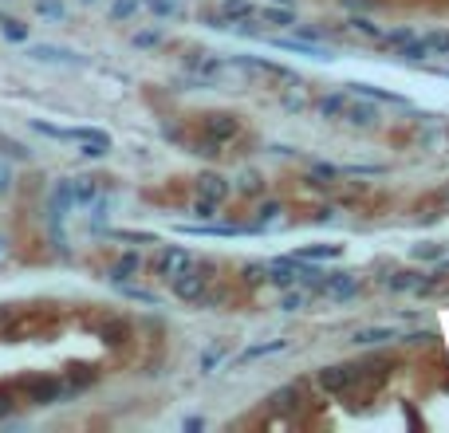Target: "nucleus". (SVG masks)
<instances>
[{
    "mask_svg": "<svg viewBox=\"0 0 449 433\" xmlns=\"http://www.w3.org/2000/svg\"><path fill=\"white\" fill-rule=\"evenodd\" d=\"M209 280H213L209 264H189L181 276H174V296L186 299V304H197L205 296V288H209Z\"/></svg>",
    "mask_w": 449,
    "mask_h": 433,
    "instance_id": "nucleus-1",
    "label": "nucleus"
},
{
    "mask_svg": "<svg viewBox=\"0 0 449 433\" xmlns=\"http://www.w3.org/2000/svg\"><path fill=\"white\" fill-rule=\"evenodd\" d=\"M355 383H359L355 366H323V370H315V386L323 394H347Z\"/></svg>",
    "mask_w": 449,
    "mask_h": 433,
    "instance_id": "nucleus-2",
    "label": "nucleus"
},
{
    "mask_svg": "<svg viewBox=\"0 0 449 433\" xmlns=\"http://www.w3.org/2000/svg\"><path fill=\"white\" fill-rule=\"evenodd\" d=\"M201 130H205V138H209L213 146H225V142H233V138L241 134V122L233 119V114H209V119L201 122Z\"/></svg>",
    "mask_w": 449,
    "mask_h": 433,
    "instance_id": "nucleus-3",
    "label": "nucleus"
},
{
    "mask_svg": "<svg viewBox=\"0 0 449 433\" xmlns=\"http://www.w3.org/2000/svg\"><path fill=\"white\" fill-rule=\"evenodd\" d=\"M63 383L60 378H36V383H28V402H36V406H51V402L63 398Z\"/></svg>",
    "mask_w": 449,
    "mask_h": 433,
    "instance_id": "nucleus-4",
    "label": "nucleus"
},
{
    "mask_svg": "<svg viewBox=\"0 0 449 433\" xmlns=\"http://www.w3.org/2000/svg\"><path fill=\"white\" fill-rule=\"evenodd\" d=\"M194 264V256L186 252V248H162L158 252V272L166 276V280H174V276H181Z\"/></svg>",
    "mask_w": 449,
    "mask_h": 433,
    "instance_id": "nucleus-5",
    "label": "nucleus"
},
{
    "mask_svg": "<svg viewBox=\"0 0 449 433\" xmlns=\"http://www.w3.org/2000/svg\"><path fill=\"white\" fill-rule=\"evenodd\" d=\"M75 142H83V154H87V158H102V154L110 150V134H107V130H87V127H79L75 130Z\"/></svg>",
    "mask_w": 449,
    "mask_h": 433,
    "instance_id": "nucleus-6",
    "label": "nucleus"
},
{
    "mask_svg": "<svg viewBox=\"0 0 449 433\" xmlns=\"http://www.w3.org/2000/svg\"><path fill=\"white\" fill-rule=\"evenodd\" d=\"M300 398H304V386L288 383V386H280V390L268 398V410H276V414H292V410L300 406Z\"/></svg>",
    "mask_w": 449,
    "mask_h": 433,
    "instance_id": "nucleus-7",
    "label": "nucleus"
},
{
    "mask_svg": "<svg viewBox=\"0 0 449 433\" xmlns=\"http://www.w3.org/2000/svg\"><path fill=\"white\" fill-rule=\"evenodd\" d=\"M390 339H402L398 327H359L355 331V347H379V343H390Z\"/></svg>",
    "mask_w": 449,
    "mask_h": 433,
    "instance_id": "nucleus-8",
    "label": "nucleus"
},
{
    "mask_svg": "<svg viewBox=\"0 0 449 433\" xmlns=\"http://www.w3.org/2000/svg\"><path fill=\"white\" fill-rule=\"evenodd\" d=\"M197 197H209V201L221 205L229 197V181L217 178V173H201V178H197Z\"/></svg>",
    "mask_w": 449,
    "mask_h": 433,
    "instance_id": "nucleus-9",
    "label": "nucleus"
},
{
    "mask_svg": "<svg viewBox=\"0 0 449 433\" xmlns=\"http://www.w3.org/2000/svg\"><path fill=\"white\" fill-rule=\"evenodd\" d=\"M28 55H32V60H43V63H83L75 51H68V48H48V43H36V48H28Z\"/></svg>",
    "mask_w": 449,
    "mask_h": 433,
    "instance_id": "nucleus-10",
    "label": "nucleus"
},
{
    "mask_svg": "<svg viewBox=\"0 0 449 433\" xmlns=\"http://www.w3.org/2000/svg\"><path fill=\"white\" fill-rule=\"evenodd\" d=\"M343 119H347L351 127H374V119H379V114H374L371 102H351L347 99V111H343Z\"/></svg>",
    "mask_w": 449,
    "mask_h": 433,
    "instance_id": "nucleus-11",
    "label": "nucleus"
},
{
    "mask_svg": "<svg viewBox=\"0 0 449 433\" xmlns=\"http://www.w3.org/2000/svg\"><path fill=\"white\" fill-rule=\"evenodd\" d=\"M288 343L284 339H272V343H256V347H248V351H241L237 355V366H245V363H253V358H264V355H276V351H284Z\"/></svg>",
    "mask_w": 449,
    "mask_h": 433,
    "instance_id": "nucleus-12",
    "label": "nucleus"
},
{
    "mask_svg": "<svg viewBox=\"0 0 449 433\" xmlns=\"http://www.w3.org/2000/svg\"><path fill=\"white\" fill-rule=\"evenodd\" d=\"M351 95H363V99H379V102H394V107H406L402 95H390V91H379L371 83H351Z\"/></svg>",
    "mask_w": 449,
    "mask_h": 433,
    "instance_id": "nucleus-13",
    "label": "nucleus"
},
{
    "mask_svg": "<svg viewBox=\"0 0 449 433\" xmlns=\"http://www.w3.org/2000/svg\"><path fill=\"white\" fill-rule=\"evenodd\" d=\"M343 252V245H312V248H300V252H292L296 260H335V256Z\"/></svg>",
    "mask_w": 449,
    "mask_h": 433,
    "instance_id": "nucleus-14",
    "label": "nucleus"
},
{
    "mask_svg": "<svg viewBox=\"0 0 449 433\" xmlns=\"http://www.w3.org/2000/svg\"><path fill=\"white\" fill-rule=\"evenodd\" d=\"M138 268H142V260H138L134 252H127L119 264H115V268H110V280H115V284H122V280H130V276H134Z\"/></svg>",
    "mask_w": 449,
    "mask_h": 433,
    "instance_id": "nucleus-15",
    "label": "nucleus"
},
{
    "mask_svg": "<svg viewBox=\"0 0 449 433\" xmlns=\"http://www.w3.org/2000/svg\"><path fill=\"white\" fill-rule=\"evenodd\" d=\"M248 16H253V4H248V0H225V4H221V20H248Z\"/></svg>",
    "mask_w": 449,
    "mask_h": 433,
    "instance_id": "nucleus-16",
    "label": "nucleus"
},
{
    "mask_svg": "<svg viewBox=\"0 0 449 433\" xmlns=\"http://www.w3.org/2000/svg\"><path fill=\"white\" fill-rule=\"evenodd\" d=\"M343 111H347V95H327V99H319V114L323 119H339Z\"/></svg>",
    "mask_w": 449,
    "mask_h": 433,
    "instance_id": "nucleus-17",
    "label": "nucleus"
},
{
    "mask_svg": "<svg viewBox=\"0 0 449 433\" xmlns=\"http://www.w3.org/2000/svg\"><path fill=\"white\" fill-rule=\"evenodd\" d=\"M418 280H422L418 272H394V276H386L382 284H386L390 292H410V288H418Z\"/></svg>",
    "mask_w": 449,
    "mask_h": 433,
    "instance_id": "nucleus-18",
    "label": "nucleus"
},
{
    "mask_svg": "<svg viewBox=\"0 0 449 433\" xmlns=\"http://www.w3.org/2000/svg\"><path fill=\"white\" fill-rule=\"evenodd\" d=\"M71 189H75V205H91L95 197H99V186H95L91 178H79V181H71Z\"/></svg>",
    "mask_w": 449,
    "mask_h": 433,
    "instance_id": "nucleus-19",
    "label": "nucleus"
},
{
    "mask_svg": "<svg viewBox=\"0 0 449 433\" xmlns=\"http://www.w3.org/2000/svg\"><path fill=\"white\" fill-rule=\"evenodd\" d=\"M75 205V189H71V181H63V186H56V193H51V209L63 213Z\"/></svg>",
    "mask_w": 449,
    "mask_h": 433,
    "instance_id": "nucleus-20",
    "label": "nucleus"
},
{
    "mask_svg": "<svg viewBox=\"0 0 449 433\" xmlns=\"http://www.w3.org/2000/svg\"><path fill=\"white\" fill-rule=\"evenodd\" d=\"M260 20H264V24H272V28H288L292 24V9H284V4H276V9H264Z\"/></svg>",
    "mask_w": 449,
    "mask_h": 433,
    "instance_id": "nucleus-21",
    "label": "nucleus"
},
{
    "mask_svg": "<svg viewBox=\"0 0 449 433\" xmlns=\"http://www.w3.org/2000/svg\"><path fill=\"white\" fill-rule=\"evenodd\" d=\"M402 55H406V60H426V55H433V48H430V40H426V36H422V40H410V43H402Z\"/></svg>",
    "mask_w": 449,
    "mask_h": 433,
    "instance_id": "nucleus-22",
    "label": "nucleus"
},
{
    "mask_svg": "<svg viewBox=\"0 0 449 433\" xmlns=\"http://www.w3.org/2000/svg\"><path fill=\"white\" fill-rule=\"evenodd\" d=\"M304 304H307V288H284V299H280L284 311H300Z\"/></svg>",
    "mask_w": 449,
    "mask_h": 433,
    "instance_id": "nucleus-23",
    "label": "nucleus"
},
{
    "mask_svg": "<svg viewBox=\"0 0 449 433\" xmlns=\"http://www.w3.org/2000/svg\"><path fill=\"white\" fill-rule=\"evenodd\" d=\"M189 68L201 71L205 79H213V75L221 71V60H213V55H194V60H189Z\"/></svg>",
    "mask_w": 449,
    "mask_h": 433,
    "instance_id": "nucleus-24",
    "label": "nucleus"
},
{
    "mask_svg": "<svg viewBox=\"0 0 449 433\" xmlns=\"http://www.w3.org/2000/svg\"><path fill=\"white\" fill-rule=\"evenodd\" d=\"M280 213H284V205H280V201H264L256 217H260V225H268V221H276Z\"/></svg>",
    "mask_w": 449,
    "mask_h": 433,
    "instance_id": "nucleus-25",
    "label": "nucleus"
},
{
    "mask_svg": "<svg viewBox=\"0 0 449 433\" xmlns=\"http://www.w3.org/2000/svg\"><path fill=\"white\" fill-rule=\"evenodd\" d=\"M119 288H122V296H130V299H142V304H158V296H154V292H142V288H130V284H127V280H122V284H119Z\"/></svg>",
    "mask_w": 449,
    "mask_h": 433,
    "instance_id": "nucleus-26",
    "label": "nucleus"
},
{
    "mask_svg": "<svg viewBox=\"0 0 449 433\" xmlns=\"http://www.w3.org/2000/svg\"><path fill=\"white\" fill-rule=\"evenodd\" d=\"M221 358H225V347H209V351H205V355H201V370H205V374H209V370H213V366H217V363H221Z\"/></svg>",
    "mask_w": 449,
    "mask_h": 433,
    "instance_id": "nucleus-27",
    "label": "nucleus"
},
{
    "mask_svg": "<svg viewBox=\"0 0 449 433\" xmlns=\"http://www.w3.org/2000/svg\"><path fill=\"white\" fill-rule=\"evenodd\" d=\"M194 213L201 217V221H209V217H217V201H209V197H197Z\"/></svg>",
    "mask_w": 449,
    "mask_h": 433,
    "instance_id": "nucleus-28",
    "label": "nucleus"
},
{
    "mask_svg": "<svg viewBox=\"0 0 449 433\" xmlns=\"http://www.w3.org/2000/svg\"><path fill=\"white\" fill-rule=\"evenodd\" d=\"M426 40H430V48H433V51H441V55H449V32H430V36H426Z\"/></svg>",
    "mask_w": 449,
    "mask_h": 433,
    "instance_id": "nucleus-29",
    "label": "nucleus"
},
{
    "mask_svg": "<svg viewBox=\"0 0 449 433\" xmlns=\"http://www.w3.org/2000/svg\"><path fill=\"white\" fill-rule=\"evenodd\" d=\"M0 150H4V154H12V158H28V150H24L20 142H12L9 134H0Z\"/></svg>",
    "mask_w": 449,
    "mask_h": 433,
    "instance_id": "nucleus-30",
    "label": "nucleus"
},
{
    "mask_svg": "<svg viewBox=\"0 0 449 433\" xmlns=\"http://www.w3.org/2000/svg\"><path fill=\"white\" fill-rule=\"evenodd\" d=\"M4 36H9V40H28V28L24 24H16V20H4Z\"/></svg>",
    "mask_w": 449,
    "mask_h": 433,
    "instance_id": "nucleus-31",
    "label": "nucleus"
},
{
    "mask_svg": "<svg viewBox=\"0 0 449 433\" xmlns=\"http://www.w3.org/2000/svg\"><path fill=\"white\" fill-rule=\"evenodd\" d=\"M134 9H138V0H119V4L110 9V16H115V20H127L130 12H134Z\"/></svg>",
    "mask_w": 449,
    "mask_h": 433,
    "instance_id": "nucleus-32",
    "label": "nucleus"
},
{
    "mask_svg": "<svg viewBox=\"0 0 449 433\" xmlns=\"http://www.w3.org/2000/svg\"><path fill=\"white\" fill-rule=\"evenodd\" d=\"M441 256V245H418L414 248V260H438Z\"/></svg>",
    "mask_w": 449,
    "mask_h": 433,
    "instance_id": "nucleus-33",
    "label": "nucleus"
},
{
    "mask_svg": "<svg viewBox=\"0 0 449 433\" xmlns=\"http://www.w3.org/2000/svg\"><path fill=\"white\" fill-rule=\"evenodd\" d=\"M382 40L390 43V48H402V43H410L414 40V32H406V28H398V32H390V36H382Z\"/></svg>",
    "mask_w": 449,
    "mask_h": 433,
    "instance_id": "nucleus-34",
    "label": "nucleus"
},
{
    "mask_svg": "<svg viewBox=\"0 0 449 433\" xmlns=\"http://www.w3.org/2000/svg\"><path fill=\"white\" fill-rule=\"evenodd\" d=\"M102 335H107V343H122L127 339V327H122V323H110V327H102Z\"/></svg>",
    "mask_w": 449,
    "mask_h": 433,
    "instance_id": "nucleus-35",
    "label": "nucleus"
},
{
    "mask_svg": "<svg viewBox=\"0 0 449 433\" xmlns=\"http://www.w3.org/2000/svg\"><path fill=\"white\" fill-rule=\"evenodd\" d=\"M40 12H43V16H51V20H63V16H68V9H63V4H51V0H43Z\"/></svg>",
    "mask_w": 449,
    "mask_h": 433,
    "instance_id": "nucleus-36",
    "label": "nucleus"
},
{
    "mask_svg": "<svg viewBox=\"0 0 449 433\" xmlns=\"http://www.w3.org/2000/svg\"><path fill=\"white\" fill-rule=\"evenodd\" d=\"M264 276H268V264H264V268H260V264H248V268H245V280L248 284H260Z\"/></svg>",
    "mask_w": 449,
    "mask_h": 433,
    "instance_id": "nucleus-37",
    "label": "nucleus"
},
{
    "mask_svg": "<svg viewBox=\"0 0 449 433\" xmlns=\"http://www.w3.org/2000/svg\"><path fill=\"white\" fill-rule=\"evenodd\" d=\"M134 43H138V48H150V43H158V32H142V36H134Z\"/></svg>",
    "mask_w": 449,
    "mask_h": 433,
    "instance_id": "nucleus-38",
    "label": "nucleus"
},
{
    "mask_svg": "<svg viewBox=\"0 0 449 433\" xmlns=\"http://www.w3.org/2000/svg\"><path fill=\"white\" fill-rule=\"evenodd\" d=\"M355 28H359V32H366V36H382L379 28L371 24V20H355Z\"/></svg>",
    "mask_w": 449,
    "mask_h": 433,
    "instance_id": "nucleus-39",
    "label": "nucleus"
},
{
    "mask_svg": "<svg viewBox=\"0 0 449 433\" xmlns=\"http://www.w3.org/2000/svg\"><path fill=\"white\" fill-rule=\"evenodd\" d=\"M12 186V173H9V166H0V193Z\"/></svg>",
    "mask_w": 449,
    "mask_h": 433,
    "instance_id": "nucleus-40",
    "label": "nucleus"
},
{
    "mask_svg": "<svg viewBox=\"0 0 449 433\" xmlns=\"http://www.w3.org/2000/svg\"><path fill=\"white\" fill-rule=\"evenodd\" d=\"M12 414V398L9 394H0V417H9Z\"/></svg>",
    "mask_w": 449,
    "mask_h": 433,
    "instance_id": "nucleus-41",
    "label": "nucleus"
},
{
    "mask_svg": "<svg viewBox=\"0 0 449 433\" xmlns=\"http://www.w3.org/2000/svg\"><path fill=\"white\" fill-rule=\"evenodd\" d=\"M272 4H284V9H292V0H272Z\"/></svg>",
    "mask_w": 449,
    "mask_h": 433,
    "instance_id": "nucleus-42",
    "label": "nucleus"
},
{
    "mask_svg": "<svg viewBox=\"0 0 449 433\" xmlns=\"http://www.w3.org/2000/svg\"><path fill=\"white\" fill-rule=\"evenodd\" d=\"M441 272H449V260H441Z\"/></svg>",
    "mask_w": 449,
    "mask_h": 433,
    "instance_id": "nucleus-43",
    "label": "nucleus"
}]
</instances>
